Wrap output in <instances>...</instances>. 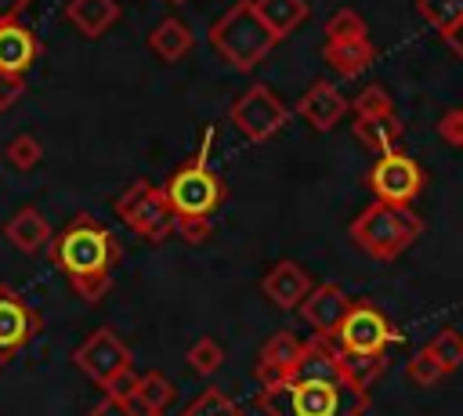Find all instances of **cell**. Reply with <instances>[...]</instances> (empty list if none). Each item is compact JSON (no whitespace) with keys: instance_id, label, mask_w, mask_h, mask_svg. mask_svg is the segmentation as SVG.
<instances>
[{"instance_id":"1","label":"cell","mask_w":463,"mask_h":416,"mask_svg":"<svg viewBox=\"0 0 463 416\" xmlns=\"http://www.w3.org/2000/svg\"><path fill=\"white\" fill-rule=\"evenodd\" d=\"M257 405L264 416H362L369 391L347 373L333 340L311 336L297 362L275 383L260 387Z\"/></svg>"},{"instance_id":"2","label":"cell","mask_w":463,"mask_h":416,"mask_svg":"<svg viewBox=\"0 0 463 416\" xmlns=\"http://www.w3.org/2000/svg\"><path fill=\"white\" fill-rule=\"evenodd\" d=\"M51 257L65 271L72 293L94 304L112 289V268L119 260V242L101 221H94L90 213H76L54 235Z\"/></svg>"},{"instance_id":"3","label":"cell","mask_w":463,"mask_h":416,"mask_svg":"<svg viewBox=\"0 0 463 416\" xmlns=\"http://www.w3.org/2000/svg\"><path fill=\"white\" fill-rule=\"evenodd\" d=\"M402 340V329L383 315L376 300H351L347 318L333 333V347L340 351L347 373L369 391L383 365H387V347Z\"/></svg>"},{"instance_id":"4","label":"cell","mask_w":463,"mask_h":416,"mask_svg":"<svg viewBox=\"0 0 463 416\" xmlns=\"http://www.w3.org/2000/svg\"><path fill=\"white\" fill-rule=\"evenodd\" d=\"M423 232V217L412 206H398V203H369L347 228L351 242L373 257L376 264H391L398 260Z\"/></svg>"},{"instance_id":"5","label":"cell","mask_w":463,"mask_h":416,"mask_svg":"<svg viewBox=\"0 0 463 416\" xmlns=\"http://www.w3.org/2000/svg\"><path fill=\"white\" fill-rule=\"evenodd\" d=\"M275 33L260 22L253 0H235L213 25H210V47L239 72H250L257 69L271 47H275Z\"/></svg>"},{"instance_id":"6","label":"cell","mask_w":463,"mask_h":416,"mask_svg":"<svg viewBox=\"0 0 463 416\" xmlns=\"http://www.w3.org/2000/svg\"><path fill=\"white\" fill-rule=\"evenodd\" d=\"M163 192H166V203H170L174 217H203V221H210L228 199V184L206 163V152L188 159V163H181L166 177Z\"/></svg>"},{"instance_id":"7","label":"cell","mask_w":463,"mask_h":416,"mask_svg":"<svg viewBox=\"0 0 463 416\" xmlns=\"http://www.w3.org/2000/svg\"><path fill=\"white\" fill-rule=\"evenodd\" d=\"M116 217L141 235L145 242H163L174 232V210L166 203V192L145 177L130 181L116 199Z\"/></svg>"},{"instance_id":"8","label":"cell","mask_w":463,"mask_h":416,"mask_svg":"<svg viewBox=\"0 0 463 416\" xmlns=\"http://www.w3.org/2000/svg\"><path fill=\"white\" fill-rule=\"evenodd\" d=\"M228 119H232V127H235L246 141L260 145V141H271V137L286 127L289 105H286L268 83H253V87H246V90L232 101Z\"/></svg>"},{"instance_id":"9","label":"cell","mask_w":463,"mask_h":416,"mask_svg":"<svg viewBox=\"0 0 463 416\" xmlns=\"http://www.w3.org/2000/svg\"><path fill=\"white\" fill-rule=\"evenodd\" d=\"M72 365H76L87 380H94V383L105 391V387H112L123 373L134 369V355H130V347L123 344V336H119L116 329L101 326V329H94V333L72 351Z\"/></svg>"},{"instance_id":"10","label":"cell","mask_w":463,"mask_h":416,"mask_svg":"<svg viewBox=\"0 0 463 416\" xmlns=\"http://www.w3.org/2000/svg\"><path fill=\"white\" fill-rule=\"evenodd\" d=\"M423 181H427L423 166H420L412 156H405V152L376 156V163H373V170H369V177H365L369 192H373L380 203H398V206H409V203L423 192Z\"/></svg>"},{"instance_id":"11","label":"cell","mask_w":463,"mask_h":416,"mask_svg":"<svg viewBox=\"0 0 463 416\" xmlns=\"http://www.w3.org/2000/svg\"><path fill=\"white\" fill-rule=\"evenodd\" d=\"M40 333V315L11 286H0V362H11Z\"/></svg>"},{"instance_id":"12","label":"cell","mask_w":463,"mask_h":416,"mask_svg":"<svg viewBox=\"0 0 463 416\" xmlns=\"http://www.w3.org/2000/svg\"><path fill=\"white\" fill-rule=\"evenodd\" d=\"M297 311H300V318L311 326L315 336L333 340V333L340 329V322H344L347 311H351V297H347L336 282H315V289L304 297V304H300Z\"/></svg>"},{"instance_id":"13","label":"cell","mask_w":463,"mask_h":416,"mask_svg":"<svg viewBox=\"0 0 463 416\" xmlns=\"http://www.w3.org/2000/svg\"><path fill=\"white\" fill-rule=\"evenodd\" d=\"M315 289V279L307 275V268H300L297 260H279L268 268V275L260 279V293L279 307V311H297L304 304V297Z\"/></svg>"},{"instance_id":"14","label":"cell","mask_w":463,"mask_h":416,"mask_svg":"<svg viewBox=\"0 0 463 416\" xmlns=\"http://www.w3.org/2000/svg\"><path fill=\"white\" fill-rule=\"evenodd\" d=\"M304 119H307V127L311 130H318V134H326V130H333L340 119H344V112L351 109V101L329 83V80H315L300 98H297V105H293Z\"/></svg>"},{"instance_id":"15","label":"cell","mask_w":463,"mask_h":416,"mask_svg":"<svg viewBox=\"0 0 463 416\" xmlns=\"http://www.w3.org/2000/svg\"><path fill=\"white\" fill-rule=\"evenodd\" d=\"M300 347H304V340H300L293 329H279V333H271V336H268V344H264V347H260V355H257V365H253L257 383H260V387L275 383V380H279V376L297 362Z\"/></svg>"},{"instance_id":"16","label":"cell","mask_w":463,"mask_h":416,"mask_svg":"<svg viewBox=\"0 0 463 416\" xmlns=\"http://www.w3.org/2000/svg\"><path fill=\"white\" fill-rule=\"evenodd\" d=\"M4 235H7V242L14 246V250H22V253H40L47 242H54V235H51V224H47V217L36 210V206H22L18 213H11L7 217V224H4Z\"/></svg>"},{"instance_id":"17","label":"cell","mask_w":463,"mask_h":416,"mask_svg":"<svg viewBox=\"0 0 463 416\" xmlns=\"http://www.w3.org/2000/svg\"><path fill=\"white\" fill-rule=\"evenodd\" d=\"M351 134H354L369 152L387 156V152H402V134H405V127H402L398 112H394V116H354Z\"/></svg>"},{"instance_id":"18","label":"cell","mask_w":463,"mask_h":416,"mask_svg":"<svg viewBox=\"0 0 463 416\" xmlns=\"http://www.w3.org/2000/svg\"><path fill=\"white\" fill-rule=\"evenodd\" d=\"M40 54L36 36L22 25V22H7L0 25V72H14L22 76Z\"/></svg>"},{"instance_id":"19","label":"cell","mask_w":463,"mask_h":416,"mask_svg":"<svg viewBox=\"0 0 463 416\" xmlns=\"http://www.w3.org/2000/svg\"><path fill=\"white\" fill-rule=\"evenodd\" d=\"M65 18L87 36V40H98L105 36L116 18H119V4L116 0H69L65 4Z\"/></svg>"},{"instance_id":"20","label":"cell","mask_w":463,"mask_h":416,"mask_svg":"<svg viewBox=\"0 0 463 416\" xmlns=\"http://www.w3.org/2000/svg\"><path fill=\"white\" fill-rule=\"evenodd\" d=\"M322 61L336 72V76H358L376 61V43L365 40H340V43H326L322 47Z\"/></svg>"},{"instance_id":"21","label":"cell","mask_w":463,"mask_h":416,"mask_svg":"<svg viewBox=\"0 0 463 416\" xmlns=\"http://www.w3.org/2000/svg\"><path fill=\"white\" fill-rule=\"evenodd\" d=\"M174 394H177V387H174L159 369H152V373H141V376H137L134 394L127 398V405H130L137 416H163L166 405L174 402Z\"/></svg>"},{"instance_id":"22","label":"cell","mask_w":463,"mask_h":416,"mask_svg":"<svg viewBox=\"0 0 463 416\" xmlns=\"http://www.w3.org/2000/svg\"><path fill=\"white\" fill-rule=\"evenodd\" d=\"M148 47H152V54H156L159 61L174 65V61H181V58L192 51V29H188L181 18H163V22L148 33Z\"/></svg>"},{"instance_id":"23","label":"cell","mask_w":463,"mask_h":416,"mask_svg":"<svg viewBox=\"0 0 463 416\" xmlns=\"http://www.w3.org/2000/svg\"><path fill=\"white\" fill-rule=\"evenodd\" d=\"M260 22L275 33V40L289 36L307 22V0H253Z\"/></svg>"},{"instance_id":"24","label":"cell","mask_w":463,"mask_h":416,"mask_svg":"<svg viewBox=\"0 0 463 416\" xmlns=\"http://www.w3.org/2000/svg\"><path fill=\"white\" fill-rule=\"evenodd\" d=\"M427 347H430V355L438 358V365L445 369V376L456 373V369H463V333H459L456 326H441V329L427 340Z\"/></svg>"},{"instance_id":"25","label":"cell","mask_w":463,"mask_h":416,"mask_svg":"<svg viewBox=\"0 0 463 416\" xmlns=\"http://www.w3.org/2000/svg\"><path fill=\"white\" fill-rule=\"evenodd\" d=\"M326 43H340V40H365L369 36V25L365 18L354 11V7H340L326 18V29H322Z\"/></svg>"},{"instance_id":"26","label":"cell","mask_w":463,"mask_h":416,"mask_svg":"<svg viewBox=\"0 0 463 416\" xmlns=\"http://www.w3.org/2000/svg\"><path fill=\"white\" fill-rule=\"evenodd\" d=\"M184 362L195 376H213L221 365H224V347L213 340V336H199L188 351H184Z\"/></svg>"},{"instance_id":"27","label":"cell","mask_w":463,"mask_h":416,"mask_svg":"<svg viewBox=\"0 0 463 416\" xmlns=\"http://www.w3.org/2000/svg\"><path fill=\"white\" fill-rule=\"evenodd\" d=\"M181 416H246L239 409V402H232V394H224L221 387H206Z\"/></svg>"},{"instance_id":"28","label":"cell","mask_w":463,"mask_h":416,"mask_svg":"<svg viewBox=\"0 0 463 416\" xmlns=\"http://www.w3.org/2000/svg\"><path fill=\"white\" fill-rule=\"evenodd\" d=\"M416 11L420 18L430 25V29H449L452 22L463 18V0H416Z\"/></svg>"},{"instance_id":"29","label":"cell","mask_w":463,"mask_h":416,"mask_svg":"<svg viewBox=\"0 0 463 416\" xmlns=\"http://www.w3.org/2000/svg\"><path fill=\"white\" fill-rule=\"evenodd\" d=\"M351 112L354 116H394V101L380 83H369L351 98Z\"/></svg>"},{"instance_id":"30","label":"cell","mask_w":463,"mask_h":416,"mask_svg":"<svg viewBox=\"0 0 463 416\" xmlns=\"http://www.w3.org/2000/svg\"><path fill=\"white\" fill-rule=\"evenodd\" d=\"M405 376H409L412 383H420V387H434L438 380H445V369L438 365V358H434L430 347L423 344V347L405 362Z\"/></svg>"},{"instance_id":"31","label":"cell","mask_w":463,"mask_h":416,"mask_svg":"<svg viewBox=\"0 0 463 416\" xmlns=\"http://www.w3.org/2000/svg\"><path fill=\"white\" fill-rule=\"evenodd\" d=\"M4 156H7V163H11L14 170H33V166L43 159V148H40V141H36L33 134H18V137L7 141Z\"/></svg>"},{"instance_id":"32","label":"cell","mask_w":463,"mask_h":416,"mask_svg":"<svg viewBox=\"0 0 463 416\" xmlns=\"http://www.w3.org/2000/svg\"><path fill=\"white\" fill-rule=\"evenodd\" d=\"M174 232L184 242H206L213 235V221H203V217H174Z\"/></svg>"},{"instance_id":"33","label":"cell","mask_w":463,"mask_h":416,"mask_svg":"<svg viewBox=\"0 0 463 416\" xmlns=\"http://www.w3.org/2000/svg\"><path fill=\"white\" fill-rule=\"evenodd\" d=\"M438 134H441L452 148H459V152H463V105L449 109V112L438 119Z\"/></svg>"},{"instance_id":"34","label":"cell","mask_w":463,"mask_h":416,"mask_svg":"<svg viewBox=\"0 0 463 416\" xmlns=\"http://www.w3.org/2000/svg\"><path fill=\"white\" fill-rule=\"evenodd\" d=\"M22 94H25V76L0 72V112H7Z\"/></svg>"},{"instance_id":"35","label":"cell","mask_w":463,"mask_h":416,"mask_svg":"<svg viewBox=\"0 0 463 416\" xmlns=\"http://www.w3.org/2000/svg\"><path fill=\"white\" fill-rule=\"evenodd\" d=\"M83 416H137L123 398H112V394H105L90 412H83Z\"/></svg>"},{"instance_id":"36","label":"cell","mask_w":463,"mask_h":416,"mask_svg":"<svg viewBox=\"0 0 463 416\" xmlns=\"http://www.w3.org/2000/svg\"><path fill=\"white\" fill-rule=\"evenodd\" d=\"M438 36L445 40V47H449L456 58H463V18H459V22H452L449 29H441Z\"/></svg>"},{"instance_id":"37","label":"cell","mask_w":463,"mask_h":416,"mask_svg":"<svg viewBox=\"0 0 463 416\" xmlns=\"http://www.w3.org/2000/svg\"><path fill=\"white\" fill-rule=\"evenodd\" d=\"M29 7V0H0V25L18 22V14Z\"/></svg>"},{"instance_id":"38","label":"cell","mask_w":463,"mask_h":416,"mask_svg":"<svg viewBox=\"0 0 463 416\" xmlns=\"http://www.w3.org/2000/svg\"><path fill=\"white\" fill-rule=\"evenodd\" d=\"M166 4H184V0H166Z\"/></svg>"}]
</instances>
